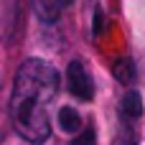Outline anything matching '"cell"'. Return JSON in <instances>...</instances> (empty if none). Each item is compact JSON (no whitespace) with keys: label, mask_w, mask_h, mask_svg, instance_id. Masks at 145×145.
<instances>
[{"label":"cell","mask_w":145,"mask_h":145,"mask_svg":"<svg viewBox=\"0 0 145 145\" xmlns=\"http://www.w3.org/2000/svg\"><path fill=\"white\" fill-rule=\"evenodd\" d=\"M59 92V71L43 59H28L20 64L10 94V120L15 133L33 145L51 138L48 105Z\"/></svg>","instance_id":"obj_1"},{"label":"cell","mask_w":145,"mask_h":145,"mask_svg":"<svg viewBox=\"0 0 145 145\" xmlns=\"http://www.w3.org/2000/svg\"><path fill=\"white\" fill-rule=\"evenodd\" d=\"M66 84H69V92L76 97V99H82V102H89L92 99V76H89V71L84 69V64L79 61V59H74V61H69V69H66Z\"/></svg>","instance_id":"obj_2"},{"label":"cell","mask_w":145,"mask_h":145,"mask_svg":"<svg viewBox=\"0 0 145 145\" xmlns=\"http://www.w3.org/2000/svg\"><path fill=\"white\" fill-rule=\"evenodd\" d=\"M112 71H115V79L120 82V84H125V87H130L133 82H135V64H133V59L130 56H122V59H117L115 61V66H112Z\"/></svg>","instance_id":"obj_3"},{"label":"cell","mask_w":145,"mask_h":145,"mask_svg":"<svg viewBox=\"0 0 145 145\" xmlns=\"http://www.w3.org/2000/svg\"><path fill=\"white\" fill-rule=\"evenodd\" d=\"M59 125L66 135H74V133L82 130V115L74 107H61L59 110Z\"/></svg>","instance_id":"obj_4"},{"label":"cell","mask_w":145,"mask_h":145,"mask_svg":"<svg viewBox=\"0 0 145 145\" xmlns=\"http://www.w3.org/2000/svg\"><path fill=\"white\" fill-rule=\"evenodd\" d=\"M33 8H36V13L43 23H56L59 15H61L59 0H33Z\"/></svg>","instance_id":"obj_5"},{"label":"cell","mask_w":145,"mask_h":145,"mask_svg":"<svg viewBox=\"0 0 145 145\" xmlns=\"http://www.w3.org/2000/svg\"><path fill=\"white\" fill-rule=\"evenodd\" d=\"M122 115L125 117H133V120H138L140 115H143V99H140V94L135 92V89H130V92H125V97H122Z\"/></svg>","instance_id":"obj_6"},{"label":"cell","mask_w":145,"mask_h":145,"mask_svg":"<svg viewBox=\"0 0 145 145\" xmlns=\"http://www.w3.org/2000/svg\"><path fill=\"white\" fill-rule=\"evenodd\" d=\"M69 145H97L94 127L89 125V127H84L82 133H74V138H71V143H69Z\"/></svg>","instance_id":"obj_7"},{"label":"cell","mask_w":145,"mask_h":145,"mask_svg":"<svg viewBox=\"0 0 145 145\" xmlns=\"http://www.w3.org/2000/svg\"><path fill=\"white\" fill-rule=\"evenodd\" d=\"M99 33H102V10L94 8V36H99Z\"/></svg>","instance_id":"obj_8"},{"label":"cell","mask_w":145,"mask_h":145,"mask_svg":"<svg viewBox=\"0 0 145 145\" xmlns=\"http://www.w3.org/2000/svg\"><path fill=\"white\" fill-rule=\"evenodd\" d=\"M69 3H71V0H59V5H61V8H64V5H69Z\"/></svg>","instance_id":"obj_9"},{"label":"cell","mask_w":145,"mask_h":145,"mask_svg":"<svg viewBox=\"0 0 145 145\" xmlns=\"http://www.w3.org/2000/svg\"><path fill=\"white\" fill-rule=\"evenodd\" d=\"M125 145H138V143H125Z\"/></svg>","instance_id":"obj_10"}]
</instances>
